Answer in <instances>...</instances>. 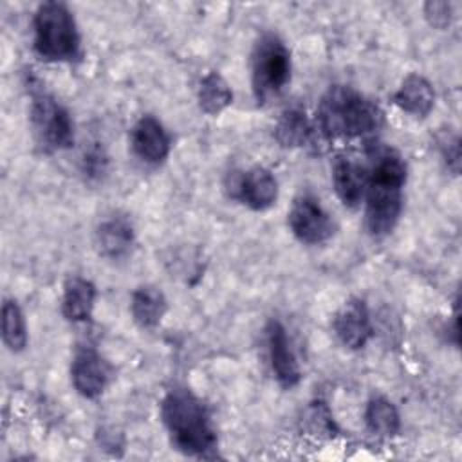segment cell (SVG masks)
<instances>
[{"mask_svg": "<svg viewBox=\"0 0 462 462\" xmlns=\"http://www.w3.org/2000/svg\"><path fill=\"white\" fill-rule=\"evenodd\" d=\"M408 170L402 157L384 148L375 153L365 193V226L372 236H386L393 231L402 209V188Z\"/></svg>", "mask_w": 462, "mask_h": 462, "instance_id": "cell-1", "label": "cell"}, {"mask_svg": "<svg viewBox=\"0 0 462 462\" xmlns=\"http://www.w3.org/2000/svg\"><path fill=\"white\" fill-rule=\"evenodd\" d=\"M161 419L171 444L184 455L206 457L217 448L211 415L191 390L175 386L161 401Z\"/></svg>", "mask_w": 462, "mask_h": 462, "instance_id": "cell-2", "label": "cell"}, {"mask_svg": "<svg viewBox=\"0 0 462 462\" xmlns=\"http://www.w3.org/2000/svg\"><path fill=\"white\" fill-rule=\"evenodd\" d=\"M316 121L327 137L352 139L379 130L383 125V112L357 90L334 85L323 94Z\"/></svg>", "mask_w": 462, "mask_h": 462, "instance_id": "cell-3", "label": "cell"}, {"mask_svg": "<svg viewBox=\"0 0 462 462\" xmlns=\"http://www.w3.org/2000/svg\"><path fill=\"white\" fill-rule=\"evenodd\" d=\"M34 51L47 61H74L81 56V36L74 14L63 2H43L32 18Z\"/></svg>", "mask_w": 462, "mask_h": 462, "instance_id": "cell-4", "label": "cell"}, {"mask_svg": "<svg viewBox=\"0 0 462 462\" xmlns=\"http://www.w3.org/2000/svg\"><path fill=\"white\" fill-rule=\"evenodd\" d=\"M291 81V52L276 32H263L251 51V88L258 105L276 97Z\"/></svg>", "mask_w": 462, "mask_h": 462, "instance_id": "cell-5", "label": "cell"}, {"mask_svg": "<svg viewBox=\"0 0 462 462\" xmlns=\"http://www.w3.org/2000/svg\"><path fill=\"white\" fill-rule=\"evenodd\" d=\"M31 123L45 148L69 150L74 144V123L69 110L43 90L32 92Z\"/></svg>", "mask_w": 462, "mask_h": 462, "instance_id": "cell-6", "label": "cell"}, {"mask_svg": "<svg viewBox=\"0 0 462 462\" xmlns=\"http://www.w3.org/2000/svg\"><path fill=\"white\" fill-rule=\"evenodd\" d=\"M287 224L291 227V233L301 244L309 245L327 242L336 231V224L330 213L312 193H300L292 200L287 213Z\"/></svg>", "mask_w": 462, "mask_h": 462, "instance_id": "cell-7", "label": "cell"}, {"mask_svg": "<svg viewBox=\"0 0 462 462\" xmlns=\"http://www.w3.org/2000/svg\"><path fill=\"white\" fill-rule=\"evenodd\" d=\"M265 341H267L269 365L278 384L285 390L298 386L301 381V370H300L296 354L291 346L287 328L280 319L273 318L267 321Z\"/></svg>", "mask_w": 462, "mask_h": 462, "instance_id": "cell-8", "label": "cell"}, {"mask_svg": "<svg viewBox=\"0 0 462 462\" xmlns=\"http://www.w3.org/2000/svg\"><path fill=\"white\" fill-rule=\"evenodd\" d=\"M231 197L253 211L269 209L278 199V182L271 170L253 166L231 179Z\"/></svg>", "mask_w": 462, "mask_h": 462, "instance_id": "cell-9", "label": "cell"}, {"mask_svg": "<svg viewBox=\"0 0 462 462\" xmlns=\"http://www.w3.org/2000/svg\"><path fill=\"white\" fill-rule=\"evenodd\" d=\"M332 328L337 339L350 350H361L370 341L374 328L370 310L361 298L346 300L334 314Z\"/></svg>", "mask_w": 462, "mask_h": 462, "instance_id": "cell-10", "label": "cell"}, {"mask_svg": "<svg viewBox=\"0 0 462 462\" xmlns=\"http://www.w3.org/2000/svg\"><path fill=\"white\" fill-rule=\"evenodd\" d=\"M108 365L92 346L76 350L70 363V381L76 392L87 399H96L103 393L108 383Z\"/></svg>", "mask_w": 462, "mask_h": 462, "instance_id": "cell-11", "label": "cell"}, {"mask_svg": "<svg viewBox=\"0 0 462 462\" xmlns=\"http://www.w3.org/2000/svg\"><path fill=\"white\" fill-rule=\"evenodd\" d=\"M130 144L134 153L146 164H161L171 148L166 128L153 116H143L135 121L130 134Z\"/></svg>", "mask_w": 462, "mask_h": 462, "instance_id": "cell-12", "label": "cell"}, {"mask_svg": "<svg viewBox=\"0 0 462 462\" xmlns=\"http://www.w3.org/2000/svg\"><path fill=\"white\" fill-rule=\"evenodd\" d=\"M368 171L357 161L337 157L332 164V186L343 206L356 209L365 200Z\"/></svg>", "mask_w": 462, "mask_h": 462, "instance_id": "cell-13", "label": "cell"}, {"mask_svg": "<svg viewBox=\"0 0 462 462\" xmlns=\"http://www.w3.org/2000/svg\"><path fill=\"white\" fill-rule=\"evenodd\" d=\"M135 233L126 217L114 215L105 218L96 229V247L108 260H123L134 247Z\"/></svg>", "mask_w": 462, "mask_h": 462, "instance_id": "cell-14", "label": "cell"}, {"mask_svg": "<svg viewBox=\"0 0 462 462\" xmlns=\"http://www.w3.org/2000/svg\"><path fill=\"white\" fill-rule=\"evenodd\" d=\"M393 103L413 117H426L435 106V90L420 74H408L393 94Z\"/></svg>", "mask_w": 462, "mask_h": 462, "instance_id": "cell-15", "label": "cell"}, {"mask_svg": "<svg viewBox=\"0 0 462 462\" xmlns=\"http://www.w3.org/2000/svg\"><path fill=\"white\" fill-rule=\"evenodd\" d=\"M96 301V285L83 276H70L63 285L61 314L67 321L79 323L90 318Z\"/></svg>", "mask_w": 462, "mask_h": 462, "instance_id": "cell-16", "label": "cell"}, {"mask_svg": "<svg viewBox=\"0 0 462 462\" xmlns=\"http://www.w3.org/2000/svg\"><path fill=\"white\" fill-rule=\"evenodd\" d=\"M168 310L164 292L153 285H141L132 292L130 312L141 328L157 327Z\"/></svg>", "mask_w": 462, "mask_h": 462, "instance_id": "cell-17", "label": "cell"}, {"mask_svg": "<svg viewBox=\"0 0 462 462\" xmlns=\"http://www.w3.org/2000/svg\"><path fill=\"white\" fill-rule=\"evenodd\" d=\"M314 126L301 108H287L274 126V139L283 148H301L310 143Z\"/></svg>", "mask_w": 462, "mask_h": 462, "instance_id": "cell-18", "label": "cell"}, {"mask_svg": "<svg viewBox=\"0 0 462 462\" xmlns=\"http://www.w3.org/2000/svg\"><path fill=\"white\" fill-rule=\"evenodd\" d=\"M365 424L375 437H393L401 430V415L397 406L383 397L374 395L365 406Z\"/></svg>", "mask_w": 462, "mask_h": 462, "instance_id": "cell-19", "label": "cell"}, {"mask_svg": "<svg viewBox=\"0 0 462 462\" xmlns=\"http://www.w3.org/2000/svg\"><path fill=\"white\" fill-rule=\"evenodd\" d=\"M197 101L202 112L217 116L233 103V90L217 70H211L199 83Z\"/></svg>", "mask_w": 462, "mask_h": 462, "instance_id": "cell-20", "label": "cell"}, {"mask_svg": "<svg viewBox=\"0 0 462 462\" xmlns=\"http://www.w3.org/2000/svg\"><path fill=\"white\" fill-rule=\"evenodd\" d=\"M2 339L11 352H22L27 346V325L16 300H4L2 305Z\"/></svg>", "mask_w": 462, "mask_h": 462, "instance_id": "cell-21", "label": "cell"}, {"mask_svg": "<svg viewBox=\"0 0 462 462\" xmlns=\"http://www.w3.org/2000/svg\"><path fill=\"white\" fill-rule=\"evenodd\" d=\"M307 424L310 428V431L314 435H334L336 431V424H334V419L328 411V408L325 406V402H312L310 408L307 410Z\"/></svg>", "mask_w": 462, "mask_h": 462, "instance_id": "cell-22", "label": "cell"}, {"mask_svg": "<svg viewBox=\"0 0 462 462\" xmlns=\"http://www.w3.org/2000/svg\"><path fill=\"white\" fill-rule=\"evenodd\" d=\"M437 143H439L440 155L446 161V166L457 175L458 168H460V139H458V135L455 132L448 130L439 135Z\"/></svg>", "mask_w": 462, "mask_h": 462, "instance_id": "cell-23", "label": "cell"}, {"mask_svg": "<svg viewBox=\"0 0 462 462\" xmlns=\"http://www.w3.org/2000/svg\"><path fill=\"white\" fill-rule=\"evenodd\" d=\"M424 16L426 20L439 29H444L449 25L453 18V5L446 0H431L424 4Z\"/></svg>", "mask_w": 462, "mask_h": 462, "instance_id": "cell-24", "label": "cell"}]
</instances>
